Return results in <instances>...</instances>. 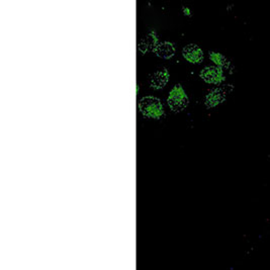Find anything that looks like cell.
Returning <instances> with one entry per match:
<instances>
[{"mask_svg":"<svg viewBox=\"0 0 270 270\" xmlns=\"http://www.w3.org/2000/svg\"><path fill=\"white\" fill-rule=\"evenodd\" d=\"M233 89H234V86L231 84H226V85H222V86L213 88L206 96L205 104L206 105V108H208V109L215 108V107H217V105L224 102L227 99V97L229 96L230 93L233 91Z\"/></svg>","mask_w":270,"mask_h":270,"instance_id":"obj_1","label":"cell"},{"mask_svg":"<svg viewBox=\"0 0 270 270\" xmlns=\"http://www.w3.org/2000/svg\"><path fill=\"white\" fill-rule=\"evenodd\" d=\"M139 109L145 116L159 117L163 113V108L160 100L153 96L143 97L139 101Z\"/></svg>","mask_w":270,"mask_h":270,"instance_id":"obj_2","label":"cell"},{"mask_svg":"<svg viewBox=\"0 0 270 270\" xmlns=\"http://www.w3.org/2000/svg\"><path fill=\"white\" fill-rule=\"evenodd\" d=\"M189 102L184 90L180 85H175L170 91L168 96V104L172 111H182Z\"/></svg>","mask_w":270,"mask_h":270,"instance_id":"obj_3","label":"cell"},{"mask_svg":"<svg viewBox=\"0 0 270 270\" xmlns=\"http://www.w3.org/2000/svg\"><path fill=\"white\" fill-rule=\"evenodd\" d=\"M201 78L209 84H220L225 79L224 70L218 66H207L201 71Z\"/></svg>","mask_w":270,"mask_h":270,"instance_id":"obj_4","label":"cell"},{"mask_svg":"<svg viewBox=\"0 0 270 270\" xmlns=\"http://www.w3.org/2000/svg\"><path fill=\"white\" fill-rule=\"evenodd\" d=\"M183 56L191 63H198L204 59V52L195 44H190L183 48Z\"/></svg>","mask_w":270,"mask_h":270,"instance_id":"obj_5","label":"cell"},{"mask_svg":"<svg viewBox=\"0 0 270 270\" xmlns=\"http://www.w3.org/2000/svg\"><path fill=\"white\" fill-rule=\"evenodd\" d=\"M168 71L165 68H159L151 76V86L155 89L163 88L168 81Z\"/></svg>","mask_w":270,"mask_h":270,"instance_id":"obj_6","label":"cell"},{"mask_svg":"<svg viewBox=\"0 0 270 270\" xmlns=\"http://www.w3.org/2000/svg\"><path fill=\"white\" fill-rule=\"evenodd\" d=\"M209 59L216 64V66L220 67L222 70L226 69V70H228V71H231V70L233 69V65H232L231 61L226 56H224L221 53L210 52L209 53Z\"/></svg>","mask_w":270,"mask_h":270,"instance_id":"obj_7","label":"cell"},{"mask_svg":"<svg viewBox=\"0 0 270 270\" xmlns=\"http://www.w3.org/2000/svg\"><path fill=\"white\" fill-rule=\"evenodd\" d=\"M156 55L161 58H170L174 55V47L171 43L164 42L157 45L154 49Z\"/></svg>","mask_w":270,"mask_h":270,"instance_id":"obj_8","label":"cell"},{"mask_svg":"<svg viewBox=\"0 0 270 270\" xmlns=\"http://www.w3.org/2000/svg\"><path fill=\"white\" fill-rule=\"evenodd\" d=\"M155 44H156V37L154 34L149 33L145 36L143 39H141L140 43L138 44V48L141 52H147L150 49H155Z\"/></svg>","mask_w":270,"mask_h":270,"instance_id":"obj_9","label":"cell"}]
</instances>
